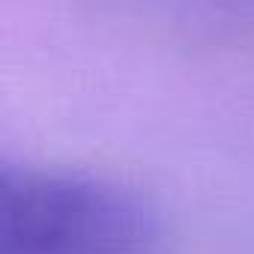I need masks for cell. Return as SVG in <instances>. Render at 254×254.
<instances>
[{
	"mask_svg": "<svg viewBox=\"0 0 254 254\" xmlns=\"http://www.w3.org/2000/svg\"><path fill=\"white\" fill-rule=\"evenodd\" d=\"M159 212L132 189L66 171L0 168V254H147Z\"/></svg>",
	"mask_w": 254,
	"mask_h": 254,
	"instance_id": "1",
	"label": "cell"
}]
</instances>
